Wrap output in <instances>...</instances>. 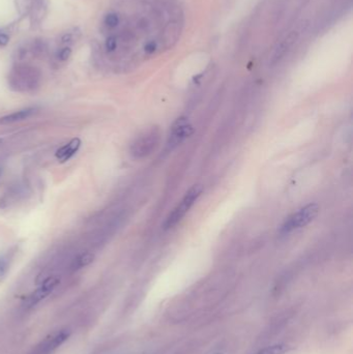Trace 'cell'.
<instances>
[{"label":"cell","instance_id":"6da1fadb","mask_svg":"<svg viewBox=\"0 0 353 354\" xmlns=\"http://www.w3.org/2000/svg\"><path fill=\"white\" fill-rule=\"evenodd\" d=\"M161 129L157 126L146 129L133 141L130 152L135 159H144L157 149L161 142Z\"/></svg>","mask_w":353,"mask_h":354},{"label":"cell","instance_id":"7a4b0ae2","mask_svg":"<svg viewBox=\"0 0 353 354\" xmlns=\"http://www.w3.org/2000/svg\"><path fill=\"white\" fill-rule=\"evenodd\" d=\"M318 212H319V206L316 203H311L301 207L300 209L292 213L283 223V225L280 228V233H282V234H289V233L295 230L306 227L315 220Z\"/></svg>","mask_w":353,"mask_h":354},{"label":"cell","instance_id":"3957f363","mask_svg":"<svg viewBox=\"0 0 353 354\" xmlns=\"http://www.w3.org/2000/svg\"><path fill=\"white\" fill-rule=\"evenodd\" d=\"M202 194V187L200 186H194L191 187L180 202L176 205L175 208L170 212L167 217L165 223H164V229L168 230L176 226L177 224L182 221L186 214L190 211L193 205L198 200V198Z\"/></svg>","mask_w":353,"mask_h":354},{"label":"cell","instance_id":"277c9868","mask_svg":"<svg viewBox=\"0 0 353 354\" xmlns=\"http://www.w3.org/2000/svg\"><path fill=\"white\" fill-rule=\"evenodd\" d=\"M194 132L193 125L187 117H179L172 125L168 135L167 146L169 149H174L178 145L185 142Z\"/></svg>","mask_w":353,"mask_h":354},{"label":"cell","instance_id":"5b68a950","mask_svg":"<svg viewBox=\"0 0 353 354\" xmlns=\"http://www.w3.org/2000/svg\"><path fill=\"white\" fill-rule=\"evenodd\" d=\"M39 80L40 75L36 68L20 67L13 73L11 83L17 90H29L36 87Z\"/></svg>","mask_w":353,"mask_h":354},{"label":"cell","instance_id":"8992f818","mask_svg":"<svg viewBox=\"0 0 353 354\" xmlns=\"http://www.w3.org/2000/svg\"><path fill=\"white\" fill-rule=\"evenodd\" d=\"M59 284V279L56 277H50L47 280L44 281V283L42 284V286L34 291L31 295L28 296L27 300H26V305L28 307H32L36 306L37 304H39L40 301H42V299H45L48 295L51 294L57 285Z\"/></svg>","mask_w":353,"mask_h":354},{"label":"cell","instance_id":"52a82bcc","mask_svg":"<svg viewBox=\"0 0 353 354\" xmlns=\"http://www.w3.org/2000/svg\"><path fill=\"white\" fill-rule=\"evenodd\" d=\"M70 336V333L66 331H62L53 335H51L50 338L42 342L40 346L34 351L36 354H50L56 350L58 347L62 346V345L68 339Z\"/></svg>","mask_w":353,"mask_h":354},{"label":"cell","instance_id":"ba28073f","mask_svg":"<svg viewBox=\"0 0 353 354\" xmlns=\"http://www.w3.org/2000/svg\"><path fill=\"white\" fill-rule=\"evenodd\" d=\"M297 39H298V33L296 31H291L288 36L280 42V45L277 47V49L274 50L270 59V64L271 65L278 64L281 60L285 57V55L288 53V51L292 48V46L295 44Z\"/></svg>","mask_w":353,"mask_h":354},{"label":"cell","instance_id":"9c48e42d","mask_svg":"<svg viewBox=\"0 0 353 354\" xmlns=\"http://www.w3.org/2000/svg\"><path fill=\"white\" fill-rule=\"evenodd\" d=\"M81 145V141L78 138H75L70 143L62 146V148L58 149L56 152V158L62 159V162H65L67 160H70L73 155L77 152V150L79 149Z\"/></svg>","mask_w":353,"mask_h":354},{"label":"cell","instance_id":"30bf717a","mask_svg":"<svg viewBox=\"0 0 353 354\" xmlns=\"http://www.w3.org/2000/svg\"><path fill=\"white\" fill-rule=\"evenodd\" d=\"M33 112H34L33 108H27V109L16 111V112H14V113H11V114L5 115L0 118V125H8V124H13V123H17V122H21V120L28 118L33 113Z\"/></svg>","mask_w":353,"mask_h":354},{"label":"cell","instance_id":"8fae6325","mask_svg":"<svg viewBox=\"0 0 353 354\" xmlns=\"http://www.w3.org/2000/svg\"><path fill=\"white\" fill-rule=\"evenodd\" d=\"M94 260V256L91 253H84L82 255H80L79 257H77L74 262L72 263V270L73 271H78L80 269H83V267L89 265L92 261Z\"/></svg>","mask_w":353,"mask_h":354},{"label":"cell","instance_id":"7c38bea8","mask_svg":"<svg viewBox=\"0 0 353 354\" xmlns=\"http://www.w3.org/2000/svg\"><path fill=\"white\" fill-rule=\"evenodd\" d=\"M289 347L287 345L284 344H277V345H272V346L266 347L264 349H261L260 351H258L255 354H285L289 351Z\"/></svg>","mask_w":353,"mask_h":354},{"label":"cell","instance_id":"4fadbf2b","mask_svg":"<svg viewBox=\"0 0 353 354\" xmlns=\"http://www.w3.org/2000/svg\"><path fill=\"white\" fill-rule=\"evenodd\" d=\"M105 24L110 28H115L119 24V17L116 14H108L105 18Z\"/></svg>","mask_w":353,"mask_h":354},{"label":"cell","instance_id":"5bb4252c","mask_svg":"<svg viewBox=\"0 0 353 354\" xmlns=\"http://www.w3.org/2000/svg\"><path fill=\"white\" fill-rule=\"evenodd\" d=\"M105 47L107 52L111 53V52H114L117 48V38L115 36H111L106 40Z\"/></svg>","mask_w":353,"mask_h":354},{"label":"cell","instance_id":"9a60e30c","mask_svg":"<svg viewBox=\"0 0 353 354\" xmlns=\"http://www.w3.org/2000/svg\"><path fill=\"white\" fill-rule=\"evenodd\" d=\"M72 55V49L70 47H64L57 53V58L62 62H65Z\"/></svg>","mask_w":353,"mask_h":354},{"label":"cell","instance_id":"2e32d148","mask_svg":"<svg viewBox=\"0 0 353 354\" xmlns=\"http://www.w3.org/2000/svg\"><path fill=\"white\" fill-rule=\"evenodd\" d=\"M157 49H158V45H157V42H154V41L148 42L147 44H146V45H145V47H144L145 53H146V54H149V55H150V54H153L154 52L157 51Z\"/></svg>","mask_w":353,"mask_h":354},{"label":"cell","instance_id":"e0dca14e","mask_svg":"<svg viewBox=\"0 0 353 354\" xmlns=\"http://www.w3.org/2000/svg\"><path fill=\"white\" fill-rule=\"evenodd\" d=\"M8 269V263L4 258H0V277L3 275Z\"/></svg>","mask_w":353,"mask_h":354},{"label":"cell","instance_id":"ac0fdd59","mask_svg":"<svg viewBox=\"0 0 353 354\" xmlns=\"http://www.w3.org/2000/svg\"><path fill=\"white\" fill-rule=\"evenodd\" d=\"M10 42V38L5 33H0V46H6Z\"/></svg>","mask_w":353,"mask_h":354},{"label":"cell","instance_id":"d6986e66","mask_svg":"<svg viewBox=\"0 0 353 354\" xmlns=\"http://www.w3.org/2000/svg\"><path fill=\"white\" fill-rule=\"evenodd\" d=\"M72 41H73V34H71V33H65L64 36H62V44H67V42H71Z\"/></svg>","mask_w":353,"mask_h":354},{"label":"cell","instance_id":"ffe728a7","mask_svg":"<svg viewBox=\"0 0 353 354\" xmlns=\"http://www.w3.org/2000/svg\"><path fill=\"white\" fill-rule=\"evenodd\" d=\"M3 143V139H2V138H0V145H1Z\"/></svg>","mask_w":353,"mask_h":354},{"label":"cell","instance_id":"44dd1931","mask_svg":"<svg viewBox=\"0 0 353 354\" xmlns=\"http://www.w3.org/2000/svg\"><path fill=\"white\" fill-rule=\"evenodd\" d=\"M1 173H2V169L0 168V176H1Z\"/></svg>","mask_w":353,"mask_h":354},{"label":"cell","instance_id":"7402d4cb","mask_svg":"<svg viewBox=\"0 0 353 354\" xmlns=\"http://www.w3.org/2000/svg\"><path fill=\"white\" fill-rule=\"evenodd\" d=\"M214 354H223V353H220V352H218V353H214Z\"/></svg>","mask_w":353,"mask_h":354}]
</instances>
